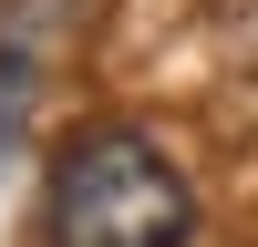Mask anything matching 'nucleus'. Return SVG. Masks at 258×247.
<instances>
[{
    "label": "nucleus",
    "instance_id": "obj_1",
    "mask_svg": "<svg viewBox=\"0 0 258 247\" xmlns=\"http://www.w3.org/2000/svg\"><path fill=\"white\" fill-rule=\"evenodd\" d=\"M197 196L145 134H83L52 175V247H186Z\"/></svg>",
    "mask_w": 258,
    "mask_h": 247
}]
</instances>
